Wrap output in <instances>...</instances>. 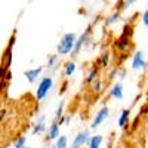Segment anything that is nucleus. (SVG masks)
Listing matches in <instances>:
<instances>
[{
  "label": "nucleus",
  "mask_w": 148,
  "mask_h": 148,
  "mask_svg": "<svg viewBox=\"0 0 148 148\" xmlns=\"http://www.w3.org/2000/svg\"><path fill=\"white\" fill-rule=\"evenodd\" d=\"M114 49L119 51L120 53H127L133 49V25L130 24H125L120 36L114 40L113 43Z\"/></svg>",
  "instance_id": "nucleus-1"
},
{
  "label": "nucleus",
  "mask_w": 148,
  "mask_h": 148,
  "mask_svg": "<svg viewBox=\"0 0 148 148\" xmlns=\"http://www.w3.org/2000/svg\"><path fill=\"white\" fill-rule=\"evenodd\" d=\"M76 40H77V34L74 31L64 33L56 45V55L59 58L61 56H70L73 49H74V45H76Z\"/></svg>",
  "instance_id": "nucleus-2"
},
{
  "label": "nucleus",
  "mask_w": 148,
  "mask_h": 148,
  "mask_svg": "<svg viewBox=\"0 0 148 148\" xmlns=\"http://www.w3.org/2000/svg\"><path fill=\"white\" fill-rule=\"evenodd\" d=\"M92 27L93 25H88L84 30H83V33L80 34V36H77V40H76V45H74V49H73V52H71V59H74L76 56H79L80 55V52L83 51V49L88 46V43L92 40V34H93V30H92Z\"/></svg>",
  "instance_id": "nucleus-3"
},
{
  "label": "nucleus",
  "mask_w": 148,
  "mask_h": 148,
  "mask_svg": "<svg viewBox=\"0 0 148 148\" xmlns=\"http://www.w3.org/2000/svg\"><path fill=\"white\" fill-rule=\"evenodd\" d=\"M53 86H55V80H53L52 76L42 77L39 80V83H37V88H36V99L40 102L45 98H47V95L53 89Z\"/></svg>",
  "instance_id": "nucleus-4"
},
{
  "label": "nucleus",
  "mask_w": 148,
  "mask_h": 148,
  "mask_svg": "<svg viewBox=\"0 0 148 148\" xmlns=\"http://www.w3.org/2000/svg\"><path fill=\"white\" fill-rule=\"evenodd\" d=\"M130 68L133 71H141L148 68V59L145 58L144 51H135L130 58Z\"/></svg>",
  "instance_id": "nucleus-5"
},
{
  "label": "nucleus",
  "mask_w": 148,
  "mask_h": 148,
  "mask_svg": "<svg viewBox=\"0 0 148 148\" xmlns=\"http://www.w3.org/2000/svg\"><path fill=\"white\" fill-rule=\"evenodd\" d=\"M15 42H16V33L14 31V34L10 36L9 43L5 47L3 55H2V64L6 65L9 70H10V65H12V58H14V46H15Z\"/></svg>",
  "instance_id": "nucleus-6"
},
{
  "label": "nucleus",
  "mask_w": 148,
  "mask_h": 148,
  "mask_svg": "<svg viewBox=\"0 0 148 148\" xmlns=\"http://www.w3.org/2000/svg\"><path fill=\"white\" fill-rule=\"evenodd\" d=\"M108 117H110V108H108L107 105L101 107V108L95 113V116H93V119H92V121H90V130H96L104 121H107Z\"/></svg>",
  "instance_id": "nucleus-7"
},
{
  "label": "nucleus",
  "mask_w": 148,
  "mask_h": 148,
  "mask_svg": "<svg viewBox=\"0 0 148 148\" xmlns=\"http://www.w3.org/2000/svg\"><path fill=\"white\" fill-rule=\"evenodd\" d=\"M92 136L90 129H83L80 132L76 133V136L73 138L71 142V148H83V147H88V142Z\"/></svg>",
  "instance_id": "nucleus-8"
},
{
  "label": "nucleus",
  "mask_w": 148,
  "mask_h": 148,
  "mask_svg": "<svg viewBox=\"0 0 148 148\" xmlns=\"http://www.w3.org/2000/svg\"><path fill=\"white\" fill-rule=\"evenodd\" d=\"M45 71V67L43 65H39V67H33V68H28L24 71V77L27 79L28 83H36V82H39L42 79V74Z\"/></svg>",
  "instance_id": "nucleus-9"
},
{
  "label": "nucleus",
  "mask_w": 148,
  "mask_h": 148,
  "mask_svg": "<svg viewBox=\"0 0 148 148\" xmlns=\"http://www.w3.org/2000/svg\"><path fill=\"white\" fill-rule=\"evenodd\" d=\"M46 120H47V116L46 114H40L39 117L36 119L34 125H33V129H31V133L34 135V136H39V135L46 133V130H47Z\"/></svg>",
  "instance_id": "nucleus-10"
},
{
  "label": "nucleus",
  "mask_w": 148,
  "mask_h": 148,
  "mask_svg": "<svg viewBox=\"0 0 148 148\" xmlns=\"http://www.w3.org/2000/svg\"><path fill=\"white\" fill-rule=\"evenodd\" d=\"M111 62H113V53H111V51H102L99 53V56H98L96 59V65L99 70H108L111 67Z\"/></svg>",
  "instance_id": "nucleus-11"
},
{
  "label": "nucleus",
  "mask_w": 148,
  "mask_h": 148,
  "mask_svg": "<svg viewBox=\"0 0 148 148\" xmlns=\"http://www.w3.org/2000/svg\"><path fill=\"white\" fill-rule=\"evenodd\" d=\"M59 136H61V125L56 123V121H52L51 125L47 126L45 141L46 142H52V141H56Z\"/></svg>",
  "instance_id": "nucleus-12"
},
{
  "label": "nucleus",
  "mask_w": 148,
  "mask_h": 148,
  "mask_svg": "<svg viewBox=\"0 0 148 148\" xmlns=\"http://www.w3.org/2000/svg\"><path fill=\"white\" fill-rule=\"evenodd\" d=\"M98 77H101V70L98 68V65L93 62L90 67H89V70L86 71V74H84V79H83V83L86 84V86H90Z\"/></svg>",
  "instance_id": "nucleus-13"
},
{
  "label": "nucleus",
  "mask_w": 148,
  "mask_h": 148,
  "mask_svg": "<svg viewBox=\"0 0 148 148\" xmlns=\"http://www.w3.org/2000/svg\"><path fill=\"white\" fill-rule=\"evenodd\" d=\"M107 98H113V99L121 101L123 98H125V88H123V83H121V82H116V83L110 88Z\"/></svg>",
  "instance_id": "nucleus-14"
},
{
  "label": "nucleus",
  "mask_w": 148,
  "mask_h": 148,
  "mask_svg": "<svg viewBox=\"0 0 148 148\" xmlns=\"http://www.w3.org/2000/svg\"><path fill=\"white\" fill-rule=\"evenodd\" d=\"M130 114H132V110L130 108H123L119 114V119H117V125L120 129H126L129 121H130Z\"/></svg>",
  "instance_id": "nucleus-15"
},
{
  "label": "nucleus",
  "mask_w": 148,
  "mask_h": 148,
  "mask_svg": "<svg viewBox=\"0 0 148 148\" xmlns=\"http://www.w3.org/2000/svg\"><path fill=\"white\" fill-rule=\"evenodd\" d=\"M61 67H62V76L67 77V79L74 76V73L77 71V62L74 59H67Z\"/></svg>",
  "instance_id": "nucleus-16"
},
{
  "label": "nucleus",
  "mask_w": 148,
  "mask_h": 148,
  "mask_svg": "<svg viewBox=\"0 0 148 148\" xmlns=\"http://www.w3.org/2000/svg\"><path fill=\"white\" fill-rule=\"evenodd\" d=\"M61 65V58L56 55V53H52V55H49L47 56V61H46V65L45 68L47 71H51V73H55Z\"/></svg>",
  "instance_id": "nucleus-17"
},
{
  "label": "nucleus",
  "mask_w": 148,
  "mask_h": 148,
  "mask_svg": "<svg viewBox=\"0 0 148 148\" xmlns=\"http://www.w3.org/2000/svg\"><path fill=\"white\" fill-rule=\"evenodd\" d=\"M90 92L92 93H95V95H101V93H104V90H105V80L102 79V77H98L90 86Z\"/></svg>",
  "instance_id": "nucleus-18"
},
{
  "label": "nucleus",
  "mask_w": 148,
  "mask_h": 148,
  "mask_svg": "<svg viewBox=\"0 0 148 148\" xmlns=\"http://www.w3.org/2000/svg\"><path fill=\"white\" fill-rule=\"evenodd\" d=\"M120 21H121V14L117 12V10H114V12H111L110 15H107L104 18V25L105 27H113L114 24H117Z\"/></svg>",
  "instance_id": "nucleus-19"
},
{
  "label": "nucleus",
  "mask_w": 148,
  "mask_h": 148,
  "mask_svg": "<svg viewBox=\"0 0 148 148\" xmlns=\"http://www.w3.org/2000/svg\"><path fill=\"white\" fill-rule=\"evenodd\" d=\"M102 142H104V136H102V135H99V133L92 135L89 142H88V148H101Z\"/></svg>",
  "instance_id": "nucleus-20"
},
{
  "label": "nucleus",
  "mask_w": 148,
  "mask_h": 148,
  "mask_svg": "<svg viewBox=\"0 0 148 148\" xmlns=\"http://www.w3.org/2000/svg\"><path fill=\"white\" fill-rule=\"evenodd\" d=\"M64 114H65V102H64V101H61L59 105L56 107L55 116H53V121H56V123H59V125H61V120H62Z\"/></svg>",
  "instance_id": "nucleus-21"
},
{
  "label": "nucleus",
  "mask_w": 148,
  "mask_h": 148,
  "mask_svg": "<svg viewBox=\"0 0 148 148\" xmlns=\"http://www.w3.org/2000/svg\"><path fill=\"white\" fill-rule=\"evenodd\" d=\"M119 70H120V65L110 67V68L107 70V80L111 82V80H114L116 77H119Z\"/></svg>",
  "instance_id": "nucleus-22"
},
{
  "label": "nucleus",
  "mask_w": 148,
  "mask_h": 148,
  "mask_svg": "<svg viewBox=\"0 0 148 148\" xmlns=\"http://www.w3.org/2000/svg\"><path fill=\"white\" fill-rule=\"evenodd\" d=\"M27 136H25V135H19V136L14 141V144H12V145H14V148H25L28 144H27Z\"/></svg>",
  "instance_id": "nucleus-23"
},
{
  "label": "nucleus",
  "mask_w": 148,
  "mask_h": 148,
  "mask_svg": "<svg viewBox=\"0 0 148 148\" xmlns=\"http://www.w3.org/2000/svg\"><path fill=\"white\" fill-rule=\"evenodd\" d=\"M68 136L67 135H61V136L55 141V147L56 148H68Z\"/></svg>",
  "instance_id": "nucleus-24"
},
{
  "label": "nucleus",
  "mask_w": 148,
  "mask_h": 148,
  "mask_svg": "<svg viewBox=\"0 0 148 148\" xmlns=\"http://www.w3.org/2000/svg\"><path fill=\"white\" fill-rule=\"evenodd\" d=\"M132 5H135V2H133V0H126V2H119L117 3V12H120V14H121V12L123 10H126L129 6H132Z\"/></svg>",
  "instance_id": "nucleus-25"
},
{
  "label": "nucleus",
  "mask_w": 148,
  "mask_h": 148,
  "mask_svg": "<svg viewBox=\"0 0 148 148\" xmlns=\"http://www.w3.org/2000/svg\"><path fill=\"white\" fill-rule=\"evenodd\" d=\"M71 121H73V114L71 113H65L62 120H61V125H64V126H70L71 125Z\"/></svg>",
  "instance_id": "nucleus-26"
},
{
  "label": "nucleus",
  "mask_w": 148,
  "mask_h": 148,
  "mask_svg": "<svg viewBox=\"0 0 148 148\" xmlns=\"http://www.w3.org/2000/svg\"><path fill=\"white\" fill-rule=\"evenodd\" d=\"M9 71H10V70H9V68H8L6 65H3V64H0V80H5Z\"/></svg>",
  "instance_id": "nucleus-27"
},
{
  "label": "nucleus",
  "mask_w": 148,
  "mask_h": 148,
  "mask_svg": "<svg viewBox=\"0 0 148 148\" xmlns=\"http://www.w3.org/2000/svg\"><path fill=\"white\" fill-rule=\"evenodd\" d=\"M141 22H142V25L148 28V8L141 14Z\"/></svg>",
  "instance_id": "nucleus-28"
},
{
  "label": "nucleus",
  "mask_w": 148,
  "mask_h": 148,
  "mask_svg": "<svg viewBox=\"0 0 148 148\" xmlns=\"http://www.w3.org/2000/svg\"><path fill=\"white\" fill-rule=\"evenodd\" d=\"M126 76H127V70L125 67H120V70H119V79H120V82L125 80Z\"/></svg>",
  "instance_id": "nucleus-29"
},
{
  "label": "nucleus",
  "mask_w": 148,
  "mask_h": 148,
  "mask_svg": "<svg viewBox=\"0 0 148 148\" xmlns=\"http://www.w3.org/2000/svg\"><path fill=\"white\" fill-rule=\"evenodd\" d=\"M6 116H8V111H6V110H0V123L5 121Z\"/></svg>",
  "instance_id": "nucleus-30"
},
{
  "label": "nucleus",
  "mask_w": 148,
  "mask_h": 148,
  "mask_svg": "<svg viewBox=\"0 0 148 148\" xmlns=\"http://www.w3.org/2000/svg\"><path fill=\"white\" fill-rule=\"evenodd\" d=\"M147 111H148V105H142L141 107V114H147Z\"/></svg>",
  "instance_id": "nucleus-31"
},
{
  "label": "nucleus",
  "mask_w": 148,
  "mask_h": 148,
  "mask_svg": "<svg viewBox=\"0 0 148 148\" xmlns=\"http://www.w3.org/2000/svg\"><path fill=\"white\" fill-rule=\"evenodd\" d=\"M145 136H147V139H148V123H147V127H145Z\"/></svg>",
  "instance_id": "nucleus-32"
},
{
  "label": "nucleus",
  "mask_w": 148,
  "mask_h": 148,
  "mask_svg": "<svg viewBox=\"0 0 148 148\" xmlns=\"http://www.w3.org/2000/svg\"><path fill=\"white\" fill-rule=\"evenodd\" d=\"M116 148H125V147H123V145H117Z\"/></svg>",
  "instance_id": "nucleus-33"
},
{
  "label": "nucleus",
  "mask_w": 148,
  "mask_h": 148,
  "mask_svg": "<svg viewBox=\"0 0 148 148\" xmlns=\"http://www.w3.org/2000/svg\"><path fill=\"white\" fill-rule=\"evenodd\" d=\"M25 148H33V147H30V145H27V147H25Z\"/></svg>",
  "instance_id": "nucleus-34"
},
{
  "label": "nucleus",
  "mask_w": 148,
  "mask_h": 148,
  "mask_svg": "<svg viewBox=\"0 0 148 148\" xmlns=\"http://www.w3.org/2000/svg\"><path fill=\"white\" fill-rule=\"evenodd\" d=\"M51 148H56V147H55V145H52V147H51Z\"/></svg>",
  "instance_id": "nucleus-35"
},
{
  "label": "nucleus",
  "mask_w": 148,
  "mask_h": 148,
  "mask_svg": "<svg viewBox=\"0 0 148 148\" xmlns=\"http://www.w3.org/2000/svg\"><path fill=\"white\" fill-rule=\"evenodd\" d=\"M139 148H145V147H139Z\"/></svg>",
  "instance_id": "nucleus-36"
},
{
  "label": "nucleus",
  "mask_w": 148,
  "mask_h": 148,
  "mask_svg": "<svg viewBox=\"0 0 148 148\" xmlns=\"http://www.w3.org/2000/svg\"><path fill=\"white\" fill-rule=\"evenodd\" d=\"M147 71H148V68H147Z\"/></svg>",
  "instance_id": "nucleus-37"
},
{
  "label": "nucleus",
  "mask_w": 148,
  "mask_h": 148,
  "mask_svg": "<svg viewBox=\"0 0 148 148\" xmlns=\"http://www.w3.org/2000/svg\"><path fill=\"white\" fill-rule=\"evenodd\" d=\"M0 148H2V147H0Z\"/></svg>",
  "instance_id": "nucleus-38"
}]
</instances>
